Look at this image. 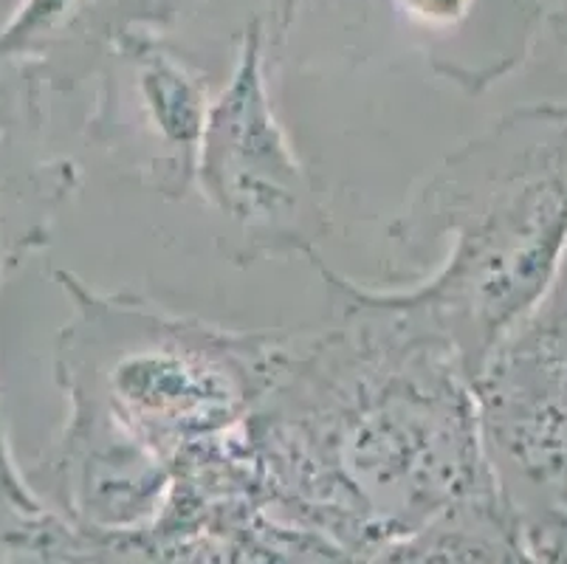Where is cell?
I'll use <instances>...</instances> for the list:
<instances>
[{
  "mask_svg": "<svg viewBox=\"0 0 567 564\" xmlns=\"http://www.w3.org/2000/svg\"><path fill=\"white\" fill-rule=\"evenodd\" d=\"M319 271L337 317L311 339L291 334L275 384L237 423L257 496L381 545L503 496L450 341L384 291Z\"/></svg>",
  "mask_w": 567,
  "mask_h": 564,
  "instance_id": "obj_1",
  "label": "cell"
},
{
  "mask_svg": "<svg viewBox=\"0 0 567 564\" xmlns=\"http://www.w3.org/2000/svg\"><path fill=\"white\" fill-rule=\"evenodd\" d=\"M393 237L412 257L452 240L424 286L384 297L450 341L474 381L543 302L567 257V105L514 111L455 150Z\"/></svg>",
  "mask_w": 567,
  "mask_h": 564,
  "instance_id": "obj_2",
  "label": "cell"
},
{
  "mask_svg": "<svg viewBox=\"0 0 567 564\" xmlns=\"http://www.w3.org/2000/svg\"><path fill=\"white\" fill-rule=\"evenodd\" d=\"M54 277L74 305L54 361L69 412L111 423L167 465L244 421L291 345V334L226 330L133 294H96L71 271Z\"/></svg>",
  "mask_w": 567,
  "mask_h": 564,
  "instance_id": "obj_3",
  "label": "cell"
},
{
  "mask_svg": "<svg viewBox=\"0 0 567 564\" xmlns=\"http://www.w3.org/2000/svg\"><path fill=\"white\" fill-rule=\"evenodd\" d=\"M483 449L514 514L567 505V260L472 381Z\"/></svg>",
  "mask_w": 567,
  "mask_h": 564,
  "instance_id": "obj_4",
  "label": "cell"
},
{
  "mask_svg": "<svg viewBox=\"0 0 567 564\" xmlns=\"http://www.w3.org/2000/svg\"><path fill=\"white\" fill-rule=\"evenodd\" d=\"M195 184L255 255H313L324 212L311 175L288 144L268 102L260 38L251 31L226 91L209 105Z\"/></svg>",
  "mask_w": 567,
  "mask_h": 564,
  "instance_id": "obj_5",
  "label": "cell"
},
{
  "mask_svg": "<svg viewBox=\"0 0 567 564\" xmlns=\"http://www.w3.org/2000/svg\"><path fill=\"white\" fill-rule=\"evenodd\" d=\"M206 91L162 51L136 60L127 96H111L94 116V139L164 195H187L204 139Z\"/></svg>",
  "mask_w": 567,
  "mask_h": 564,
  "instance_id": "obj_6",
  "label": "cell"
},
{
  "mask_svg": "<svg viewBox=\"0 0 567 564\" xmlns=\"http://www.w3.org/2000/svg\"><path fill=\"white\" fill-rule=\"evenodd\" d=\"M370 564H528L519 516L505 496L455 505L412 534L386 542Z\"/></svg>",
  "mask_w": 567,
  "mask_h": 564,
  "instance_id": "obj_7",
  "label": "cell"
},
{
  "mask_svg": "<svg viewBox=\"0 0 567 564\" xmlns=\"http://www.w3.org/2000/svg\"><path fill=\"white\" fill-rule=\"evenodd\" d=\"M519 542L528 564H567V505L519 516Z\"/></svg>",
  "mask_w": 567,
  "mask_h": 564,
  "instance_id": "obj_8",
  "label": "cell"
},
{
  "mask_svg": "<svg viewBox=\"0 0 567 564\" xmlns=\"http://www.w3.org/2000/svg\"><path fill=\"white\" fill-rule=\"evenodd\" d=\"M0 509L20 516L40 514V503L34 500L32 489L23 483V478H20L18 469H14V460L12 454H9L3 423H0Z\"/></svg>",
  "mask_w": 567,
  "mask_h": 564,
  "instance_id": "obj_9",
  "label": "cell"
},
{
  "mask_svg": "<svg viewBox=\"0 0 567 564\" xmlns=\"http://www.w3.org/2000/svg\"><path fill=\"white\" fill-rule=\"evenodd\" d=\"M406 7L430 23H455L466 14L468 0H406Z\"/></svg>",
  "mask_w": 567,
  "mask_h": 564,
  "instance_id": "obj_10",
  "label": "cell"
},
{
  "mask_svg": "<svg viewBox=\"0 0 567 564\" xmlns=\"http://www.w3.org/2000/svg\"><path fill=\"white\" fill-rule=\"evenodd\" d=\"M9 124H18L14 102L12 100H3V96H0V127H9Z\"/></svg>",
  "mask_w": 567,
  "mask_h": 564,
  "instance_id": "obj_11",
  "label": "cell"
},
{
  "mask_svg": "<svg viewBox=\"0 0 567 564\" xmlns=\"http://www.w3.org/2000/svg\"><path fill=\"white\" fill-rule=\"evenodd\" d=\"M561 40L567 43V12H565V18H561Z\"/></svg>",
  "mask_w": 567,
  "mask_h": 564,
  "instance_id": "obj_12",
  "label": "cell"
}]
</instances>
